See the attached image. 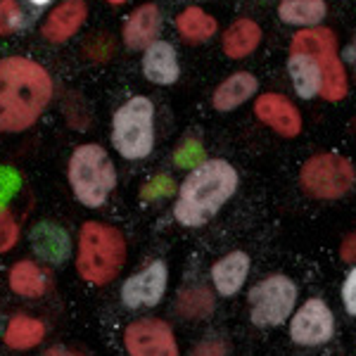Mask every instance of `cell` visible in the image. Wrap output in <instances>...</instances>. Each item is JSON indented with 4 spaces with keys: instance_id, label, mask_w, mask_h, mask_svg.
<instances>
[{
    "instance_id": "15",
    "label": "cell",
    "mask_w": 356,
    "mask_h": 356,
    "mask_svg": "<svg viewBox=\"0 0 356 356\" xmlns=\"http://www.w3.org/2000/svg\"><path fill=\"white\" fill-rule=\"evenodd\" d=\"M247 273H250V257L245 252H231V254L221 257L219 261L211 266V280L219 295L231 297L245 285Z\"/></svg>"
},
{
    "instance_id": "19",
    "label": "cell",
    "mask_w": 356,
    "mask_h": 356,
    "mask_svg": "<svg viewBox=\"0 0 356 356\" xmlns=\"http://www.w3.org/2000/svg\"><path fill=\"white\" fill-rule=\"evenodd\" d=\"M288 69L292 83H295L297 95L309 100V97L318 95L321 90V67L318 60L312 55H290L288 60Z\"/></svg>"
},
{
    "instance_id": "23",
    "label": "cell",
    "mask_w": 356,
    "mask_h": 356,
    "mask_svg": "<svg viewBox=\"0 0 356 356\" xmlns=\"http://www.w3.org/2000/svg\"><path fill=\"white\" fill-rule=\"evenodd\" d=\"M33 250L48 261H62L69 254V238L62 228L53 226V223H43V226L33 228L31 235Z\"/></svg>"
},
{
    "instance_id": "26",
    "label": "cell",
    "mask_w": 356,
    "mask_h": 356,
    "mask_svg": "<svg viewBox=\"0 0 356 356\" xmlns=\"http://www.w3.org/2000/svg\"><path fill=\"white\" fill-rule=\"evenodd\" d=\"M211 309H214V297H211V292L202 288V285L186 290L178 297V312L186 316V318L200 321V318H204V316H209Z\"/></svg>"
},
{
    "instance_id": "13",
    "label": "cell",
    "mask_w": 356,
    "mask_h": 356,
    "mask_svg": "<svg viewBox=\"0 0 356 356\" xmlns=\"http://www.w3.org/2000/svg\"><path fill=\"white\" fill-rule=\"evenodd\" d=\"M159 31H162V15L159 8L152 3H145L129 17L124 26V41L134 50H145L157 41Z\"/></svg>"
},
{
    "instance_id": "29",
    "label": "cell",
    "mask_w": 356,
    "mask_h": 356,
    "mask_svg": "<svg viewBox=\"0 0 356 356\" xmlns=\"http://www.w3.org/2000/svg\"><path fill=\"white\" fill-rule=\"evenodd\" d=\"M17 191H19V174L8 169V166H0V211L5 209V202H8Z\"/></svg>"
},
{
    "instance_id": "11",
    "label": "cell",
    "mask_w": 356,
    "mask_h": 356,
    "mask_svg": "<svg viewBox=\"0 0 356 356\" xmlns=\"http://www.w3.org/2000/svg\"><path fill=\"white\" fill-rule=\"evenodd\" d=\"M254 114L259 117V122L271 126L275 134L285 138H295L302 131V114L285 95L278 93L259 95L254 102Z\"/></svg>"
},
{
    "instance_id": "3",
    "label": "cell",
    "mask_w": 356,
    "mask_h": 356,
    "mask_svg": "<svg viewBox=\"0 0 356 356\" xmlns=\"http://www.w3.org/2000/svg\"><path fill=\"white\" fill-rule=\"evenodd\" d=\"M126 261V240L119 228L100 221L83 223L79 235V275L90 285H107Z\"/></svg>"
},
{
    "instance_id": "25",
    "label": "cell",
    "mask_w": 356,
    "mask_h": 356,
    "mask_svg": "<svg viewBox=\"0 0 356 356\" xmlns=\"http://www.w3.org/2000/svg\"><path fill=\"white\" fill-rule=\"evenodd\" d=\"M10 288L22 297H41L45 292V273L33 261H19L10 271Z\"/></svg>"
},
{
    "instance_id": "5",
    "label": "cell",
    "mask_w": 356,
    "mask_h": 356,
    "mask_svg": "<svg viewBox=\"0 0 356 356\" xmlns=\"http://www.w3.org/2000/svg\"><path fill=\"white\" fill-rule=\"evenodd\" d=\"M112 143L117 152L126 159H143L152 152L154 107L147 97H131L114 112Z\"/></svg>"
},
{
    "instance_id": "7",
    "label": "cell",
    "mask_w": 356,
    "mask_h": 356,
    "mask_svg": "<svg viewBox=\"0 0 356 356\" xmlns=\"http://www.w3.org/2000/svg\"><path fill=\"white\" fill-rule=\"evenodd\" d=\"M297 302V285L288 275H268L250 290V318L259 328L280 325L290 318Z\"/></svg>"
},
{
    "instance_id": "8",
    "label": "cell",
    "mask_w": 356,
    "mask_h": 356,
    "mask_svg": "<svg viewBox=\"0 0 356 356\" xmlns=\"http://www.w3.org/2000/svg\"><path fill=\"white\" fill-rule=\"evenodd\" d=\"M126 352L131 356H178V344L169 323L159 318H140L124 332Z\"/></svg>"
},
{
    "instance_id": "31",
    "label": "cell",
    "mask_w": 356,
    "mask_h": 356,
    "mask_svg": "<svg viewBox=\"0 0 356 356\" xmlns=\"http://www.w3.org/2000/svg\"><path fill=\"white\" fill-rule=\"evenodd\" d=\"M191 356H228V347L219 337H211V340L200 342L191 352Z\"/></svg>"
},
{
    "instance_id": "33",
    "label": "cell",
    "mask_w": 356,
    "mask_h": 356,
    "mask_svg": "<svg viewBox=\"0 0 356 356\" xmlns=\"http://www.w3.org/2000/svg\"><path fill=\"white\" fill-rule=\"evenodd\" d=\"M171 191V181L166 176H159V178H154V181L150 183V188H145V191H143V195H145V197H157V195H166Z\"/></svg>"
},
{
    "instance_id": "34",
    "label": "cell",
    "mask_w": 356,
    "mask_h": 356,
    "mask_svg": "<svg viewBox=\"0 0 356 356\" xmlns=\"http://www.w3.org/2000/svg\"><path fill=\"white\" fill-rule=\"evenodd\" d=\"M340 257L344 261H356V231L349 233L340 245Z\"/></svg>"
},
{
    "instance_id": "17",
    "label": "cell",
    "mask_w": 356,
    "mask_h": 356,
    "mask_svg": "<svg viewBox=\"0 0 356 356\" xmlns=\"http://www.w3.org/2000/svg\"><path fill=\"white\" fill-rule=\"evenodd\" d=\"M261 43V29L252 19H238L223 33V53L231 60H243L252 55Z\"/></svg>"
},
{
    "instance_id": "10",
    "label": "cell",
    "mask_w": 356,
    "mask_h": 356,
    "mask_svg": "<svg viewBox=\"0 0 356 356\" xmlns=\"http://www.w3.org/2000/svg\"><path fill=\"white\" fill-rule=\"evenodd\" d=\"M166 280H169V271H166L164 261H152L143 271L131 275L122 285V300L129 309L140 307H154L162 302L166 292Z\"/></svg>"
},
{
    "instance_id": "36",
    "label": "cell",
    "mask_w": 356,
    "mask_h": 356,
    "mask_svg": "<svg viewBox=\"0 0 356 356\" xmlns=\"http://www.w3.org/2000/svg\"><path fill=\"white\" fill-rule=\"evenodd\" d=\"M347 53H349V55H347V57H349V62H352V65L356 67V41H354L352 45H349V50H347Z\"/></svg>"
},
{
    "instance_id": "22",
    "label": "cell",
    "mask_w": 356,
    "mask_h": 356,
    "mask_svg": "<svg viewBox=\"0 0 356 356\" xmlns=\"http://www.w3.org/2000/svg\"><path fill=\"white\" fill-rule=\"evenodd\" d=\"M43 335H45V325L41 321L19 314L5 328V344L10 349H31L43 340Z\"/></svg>"
},
{
    "instance_id": "24",
    "label": "cell",
    "mask_w": 356,
    "mask_h": 356,
    "mask_svg": "<svg viewBox=\"0 0 356 356\" xmlns=\"http://www.w3.org/2000/svg\"><path fill=\"white\" fill-rule=\"evenodd\" d=\"M328 5L323 0H285L278 8V15L285 24H297V26H314L318 22H323Z\"/></svg>"
},
{
    "instance_id": "18",
    "label": "cell",
    "mask_w": 356,
    "mask_h": 356,
    "mask_svg": "<svg viewBox=\"0 0 356 356\" xmlns=\"http://www.w3.org/2000/svg\"><path fill=\"white\" fill-rule=\"evenodd\" d=\"M321 67V90L318 95H323V100L328 102H340L349 90L347 83V72H344V65L337 53H328L316 57Z\"/></svg>"
},
{
    "instance_id": "9",
    "label": "cell",
    "mask_w": 356,
    "mask_h": 356,
    "mask_svg": "<svg viewBox=\"0 0 356 356\" xmlns=\"http://www.w3.org/2000/svg\"><path fill=\"white\" fill-rule=\"evenodd\" d=\"M335 332V316L323 300H307L290 323V337L302 347H318Z\"/></svg>"
},
{
    "instance_id": "1",
    "label": "cell",
    "mask_w": 356,
    "mask_h": 356,
    "mask_svg": "<svg viewBox=\"0 0 356 356\" xmlns=\"http://www.w3.org/2000/svg\"><path fill=\"white\" fill-rule=\"evenodd\" d=\"M53 97L50 74L29 57L0 60V131L29 129Z\"/></svg>"
},
{
    "instance_id": "21",
    "label": "cell",
    "mask_w": 356,
    "mask_h": 356,
    "mask_svg": "<svg viewBox=\"0 0 356 356\" xmlns=\"http://www.w3.org/2000/svg\"><path fill=\"white\" fill-rule=\"evenodd\" d=\"M176 29L186 41L202 43L216 33V19L207 15L202 8H186L176 17Z\"/></svg>"
},
{
    "instance_id": "16",
    "label": "cell",
    "mask_w": 356,
    "mask_h": 356,
    "mask_svg": "<svg viewBox=\"0 0 356 356\" xmlns=\"http://www.w3.org/2000/svg\"><path fill=\"white\" fill-rule=\"evenodd\" d=\"M259 88V81H257L252 74L247 72H238L233 76H228L219 88L214 90V107L219 112H231L235 107H240L243 102L250 100L252 95Z\"/></svg>"
},
{
    "instance_id": "28",
    "label": "cell",
    "mask_w": 356,
    "mask_h": 356,
    "mask_svg": "<svg viewBox=\"0 0 356 356\" xmlns=\"http://www.w3.org/2000/svg\"><path fill=\"white\" fill-rule=\"evenodd\" d=\"M17 240H19V223L8 209H3L0 211V252L13 250Z\"/></svg>"
},
{
    "instance_id": "38",
    "label": "cell",
    "mask_w": 356,
    "mask_h": 356,
    "mask_svg": "<svg viewBox=\"0 0 356 356\" xmlns=\"http://www.w3.org/2000/svg\"><path fill=\"white\" fill-rule=\"evenodd\" d=\"M110 3H117L119 5V3H126V0H110Z\"/></svg>"
},
{
    "instance_id": "12",
    "label": "cell",
    "mask_w": 356,
    "mask_h": 356,
    "mask_svg": "<svg viewBox=\"0 0 356 356\" xmlns=\"http://www.w3.org/2000/svg\"><path fill=\"white\" fill-rule=\"evenodd\" d=\"M86 15H88V8L83 0H65L48 15L41 33L50 43H65L81 29Z\"/></svg>"
},
{
    "instance_id": "20",
    "label": "cell",
    "mask_w": 356,
    "mask_h": 356,
    "mask_svg": "<svg viewBox=\"0 0 356 356\" xmlns=\"http://www.w3.org/2000/svg\"><path fill=\"white\" fill-rule=\"evenodd\" d=\"M290 53L312 55V57L337 53V36L330 29H302V31L295 33V38H292Z\"/></svg>"
},
{
    "instance_id": "37",
    "label": "cell",
    "mask_w": 356,
    "mask_h": 356,
    "mask_svg": "<svg viewBox=\"0 0 356 356\" xmlns=\"http://www.w3.org/2000/svg\"><path fill=\"white\" fill-rule=\"evenodd\" d=\"M31 3H33V5H38V8H41V5H48L50 0H31Z\"/></svg>"
},
{
    "instance_id": "32",
    "label": "cell",
    "mask_w": 356,
    "mask_h": 356,
    "mask_svg": "<svg viewBox=\"0 0 356 356\" xmlns=\"http://www.w3.org/2000/svg\"><path fill=\"white\" fill-rule=\"evenodd\" d=\"M342 302H344L347 314L356 316V266L349 271L347 280H344V285H342Z\"/></svg>"
},
{
    "instance_id": "4",
    "label": "cell",
    "mask_w": 356,
    "mask_h": 356,
    "mask_svg": "<svg viewBox=\"0 0 356 356\" xmlns=\"http://www.w3.org/2000/svg\"><path fill=\"white\" fill-rule=\"evenodd\" d=\"M69 183L76 200L90 209L102 207L117 186V171L100 145L76 147L69 159Z\"/></svg>"
},
{
    "instance_id": "35",
    "label": "cell",
    "mask_w": 356,
    "mask_h": 356,
    "mask_svg": "<svg viewBox=\"0 0 356 356\" xmlns=\"http://www.w3.org/2000/svg\"><path fill=\"white\" fill-rule=\"evenodd\" d=\"M43 356H81V354L69 352V349H65V347H53V349H48Z\"/></svg>"
},
{
    "instance_id": "27",
    "label": "cell",
    "mask_w": 356,
    "mask_h": 356,
    "mask_svg": "<svg viewBox=\"0 0 356 356\" xmlns=\"http://www.w3.org/2000/svg\"><path fill=\"white\" fill-rule=\"evenodd\" d=\"M22 26V10L15 0H0V36L17 31Z\"/></svg>"
},
{
    "instance_id": "2",
    "label": "cell",
    "mask_w": 356,
    "mask_h": 356,
    "mask_svg": "<svg viewBox=\"0 0 356 356\" xmlns=\"http://www.w3.org/2000/svg\"><path fill=\"white\" fill-rule=\"evenodd\" d=\"M235 191H238V171L226 159H207L195 166L181 183L174 216L183 226L200 228L211 216L219 214V209L233 197Z\"/></svg>"
},
{
    "instance_id": "30",
    "label": "cell",
    "mask_w": 356,
    "mask_h": 356,
    "mask_svg": "<svg viewBox=\"0 0 356 356\" xmlns=\"http://www.w3.org/2000/svg\"><path fill=\"white\" fill-rule=\"evenodd\" d=\"M202 157H204V150L197 143H186V145L176 152V162L181 166H197V164H202L200 162Z\"/></svg>"
},
{
    "instance_id": "6",
    "label": "cell",
    "mask_w": 356,
    "mask_h": 356,
    "mask_svg": "<svg viewBox=\"0 0 356 356\" xmlns=\"http://www.w3.org/2000/svg\"><path fill=\"white\" fill-rule=\"evenodd\" d=\"M304 193L316 200H337L354 186V166L347 157L335 152L314 154L300 174Z\"/></svg>"
},
{
    "instance_id": "14",
    "label": "cell",
    "mask_w": 356,
    "mask_h": 356,
    "mask_svg": "<svg viewBox=\"0 0 356 356\" xmlns=\"http://www.w3.org/2000/svg\"><path fill=\"white\" fill-rule=\"evenodd\" d=\"M143 72H145L147 81H152V83H159V86L174 83L178 79V74H181L174 45L164 43V41H154L150 48H145Z\"/></svg>"
}]
</instances>
